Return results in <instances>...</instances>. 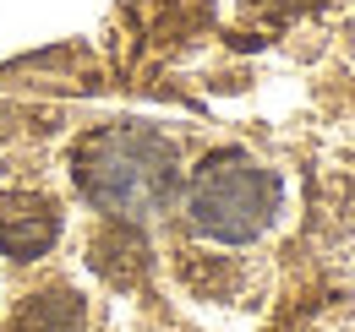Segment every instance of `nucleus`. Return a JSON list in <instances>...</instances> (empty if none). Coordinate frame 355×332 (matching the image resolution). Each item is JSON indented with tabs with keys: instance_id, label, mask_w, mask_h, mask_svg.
<instances>
[{
	"instance_id": "obj_2",
	"label": "nucleus",
	"mask_w": 355,
	"mask_h": 332,
	"mask_svg": "<svg viewBox=\"0 0 355 332\" xmlns=\"http://www.w3.org/2000/svg\"><path fill=\"white\" fill-rule=\"evenodd\" d=\"M284 208V180L241 147H219L186 180V218L219 246H252Z\"/></svg>"
},
{
	"instance_id": "obj_3",
	"label": "nucleus",
	"mask_w": 355,
	"mask_h": 332,
	"mask_svg": "<svg viewBox=\"0 0 355 332\" xmlns=\"http://www.w3.org/2000/svg\"><path fill=\"white\" fill-rule=\"evenodd\" d=\"M60 240V208L44 191H6L0 196V250L11 261H39Z\"/></svg>"
},
{
	"instance_id": "obj_4",
	"label": "nucleus",
	"mask_w": 355,
	"mask_h": 332,
	"mask_svg": "<svg viewBox=\"0 0 355 332\" xmlns=\"http://www.w3.org/2000/svg\"><path fill=\"white\" fill-rule=\"evenodd\" d=\"M83 327H88V305H83V294L66 289V284L28 294L11 311V322H6V332H83Z\"/></svg>"
},
{
	"instance_id": "obj_1",
	"label": "nucleus",
	"mask_w": 355,
	"mask_h": 332,
	"mask_svg": "<svg viewBox=\"0 0 355 332\" xmlns=\"http://www.w3.org/2000/svg\"><path fill=\"white\" fill-rule=\"evenodd\" d=\"M83 202L115 223H148L180 191V153L153 125H98L71 147Z\"/></svg>"
},
{
	"instance_id": "obj_5",
	"label": "nucleus",
	"mask_w": 355,
	"mask_h": 332,
	"mask_svg": "<svg viewBox=\"0 0 355 332\" xmlns=\"http://www.w3.org/2000/svg\"><path fill=\"white\" fill-rule=\"evenodd\" d=\"M93 267H98L115 289H132L137 278L148 273V240H142V229L110 218V229L93 240Z\"/></svg>"
}]
</instances>
